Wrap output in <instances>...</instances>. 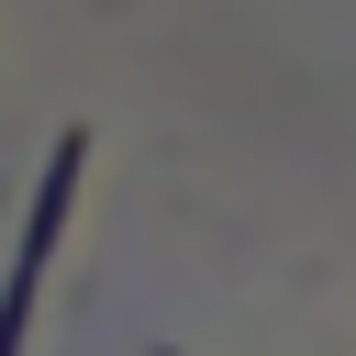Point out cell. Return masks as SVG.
<instances>
[{
    "mask_svg": "<svg viewBox=\"0 0 356 356\" xmlns=\"http://www.w3.org/2000/svg\"><path fill=\"white\" fill-rule=\"evenodd\" d=\"M78 167H89V134H67V145L44 156V189H33L22 245H11V278H0V356H22V323H33V300H44V256H56V222H67V200H78Z\"/></svg>",
    "mask_w": 356,
    "mask_h": 356,
    "instance_id": "obj_1",
    "label": "cell"
}]
</instances>
